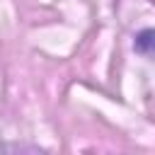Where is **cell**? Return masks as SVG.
Wrapping results in <instances>:
<instances>
[{"instance_id":"1","label":"cell","mask_w":155,"mask_h":155,"mask_svg":"<svg viewBox=\"0 0 155 155\" xmlns=\"http://www.w3.org/2000/svg\"><path fill=\"white\" fill-rule=\"evenodd\" d=\"M136 51L148 56V58H155V29H145L136 36Z\"/></svg>"}]
</instances>
